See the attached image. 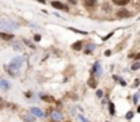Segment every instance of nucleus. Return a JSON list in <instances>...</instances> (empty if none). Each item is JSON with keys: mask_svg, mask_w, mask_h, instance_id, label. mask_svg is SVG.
I'll use <instances>...</instances> for the list:
<instances>
[{"mask_svg": "<svg viewBox=\"0 0 140 122\" xmlns=\"http://www.w3.org/2000/svg\"><path fill=\"white\" fill-rule=\"evenodd\" d=\"M107 109H109L110 117H114V115H116V106H114V103H113L111 100L107 102Z\"/></svg>", "mask_w": 140, "mask_h": 122, "instance_id": "obj_10", "label": "nucleus"}, {"mask_svg": "<svg viewBox=\"0 0 140 122\" xmlns=\"http://www.w3.org/2000/svg\"><path fill=\"white\" fill-rule=\"evenodd\" d=\"M139 98H140V94H133V98H132V102H133V104H137L139 103Z\"/></svg>", "mask_w": 140, "mask_h": 122, "instance_id": "obj_19", "label": "nucleus"}, {"mask_svg": "<svg viewBox=\"0 0 140 122\" xmlns=\"http://www.w3.org/2000/svg\"><path fill=\"white\" fill-rule=\"evenodd\" d=\"M133 58H135V61H139V60H140V52H139L137 54H135Z\"/></svg>", "mask_w": 140, "mask_h": 122, "instance_id": "obj_31", "label": "nucleus"}, {"mask_svg": "<svg viewBox=\"0 0 140 122\" xmlns=\"http://www.w3.org/2000/svg\"><path fill=\"white\" fill-rule=\"evenodd\" d=\"M22 64H23V58L22 57H15V58L11 60L8 66L12 71H19V69H21V66H22Z\"/></svg>", "mask_w": 140, "mask_h": 122, "instance_id": "obj_2", "label": "nucleus"}, {"mask_svg": "<svg viewBox=\"0 0 140 122\" xmlns=\"http://www.w3.org/2000/svg\"><path fill=\"white\" fill-rule=\"evenodd\" d=\"M22 42H25V44H26L27 46H30V48H34V45H33V44H31V42H30V41H27V39H23V41H22Z\"/></svg>", "mask_w": 140, "mask_h": 122, "instance_id": "obj_26", "label": "nucleus"}, {"mask_svg": "<svg viewBox=\"0 0 140 122\" xmlns=\"http://www.w3.org/2000/svg\"><path fill=\"white\" fill-rule=\"evenodd\" d=\"M30 113L33 114L34 117H37V118H44V117H45V113H44L39 107H31Z\"/></svg>", "mask_w": 140, "mask_h": 122, "instance_id": "obj_7", "label": "nucleus"}, {"mask_svg": "<svg viewBox=\"0 0 140 122\" xmlns=\"http://www.w3.org/2000/svg\"><path fill=\"white\" fill-rule=\"evenodd\" d=\"M87 85H89L90 88H97V85H98V83H97V77H95V76H90L89 81H87Z\"/></svg>", "mask_w": 140, "mask_h": 122, "instance_id": "obj_9", "label": "nucleus"}, {"mask_svg": "<svg viewBox=\"0 0 140 122\" xmlns=\"http://www.w3.org/2000/svg\"><path fill=\"white\" fill-rule=\"evenodd\" d=\"M95 95H97V98H99V99H102V98H103V91H102V90H97Z\"/></svg>", "mask_w": 140, "mask_h": 122, "instance_id": "obj_21", "label": "nucleus"}, {"mask_svg": "<svg viewBox=\"0 0 140 122\" xmlns=\"http://www.w3.org/2000/svg\"><path fill=\"white\" fill-rule=\"evenodd\" d=\"M139 85H140V80H139V79H136L135 83H133V87H139Z\"/></svg>", "mask_w": 140, "mask_h": 122, "instance_id": "obj_30", "label": "nucleus"}, {"mask_svg": "<svg viewBox=\"0 0 140 122\" xmlns=\"http://www.w3.org/2000/svg\"><path fill=\"white\" fill-rule=\"evenodd\" d=\"M68 30H71V31H74V33H78V34H83V35H86L87 33L86 31H82V30H78V29H74V27H68Z\"/></svg>", "mask_w": 140, "mask_h": 122, "instance_id": "obj_20", "label": "nucleus"}, {"mask_svg": "<svg viewBox=\"0 0 140 122\" xmlns=\"http://www.w3.org/2000/svg\"><path fill=\"white\" fill-rule=\"evenodd\" d=\"M67 2H68V3H71V4H74V6H75V4H78V0H67Z\"/></svg>", "mask_w": 140, "mask_h": 122, "instance_id": "obj_32", "label": "nucleus"}, {"mask_svg": "<svg viewBox=\"0 0 140 122\" xmlns=\"http://www.w3.org/2000/svg\"><path fill=\"white\" fill-rule=\"evenodd\" d=\"M97 3H98V0H85V6L89 8V7H94V6H97Z\"/></svg>", "mask_w": 140, "mask_h": 122, "instance_id": "obj_15", "label": "nucleus"}, {"mask_svg": "<svg viewBox=\"0 0 140 122\" xmlns=\"http://www.w3.org/2000/svg\"><path fill=\"white\" fill-rule=\"evenodd\" d=\"M0 38H2L3 41H12V39H14V34L4 33V31H0Z\"/></svg>", "mask_w": 140, "mask_h": 122, "instance_id": "obj_8", "label": "nucleus"}, {"mask_svg": "<svg viewBox=\"0 0 140 122\" xmlns=\"http://www.w3.org/2000/svg\"><path fill=\"white\" fill-rule=\"evenodd\" d=\"M95 48H97V45H95V44H89V45L86 46L85 53H86V54H91V53H93V50H94Z\"/></svg>", "mask_w": 140, "mask_h": 122, "instance_id": "obj_14", "label": "nucleus"}, {"mask_svg": "<svg viewBox=\"0 0 140 122\" xmlns=\"http://www.w3.org/2000/svg\"><path fill=\"white\" fill-rule=\"evenodd\" d=\"M131 69H132V71H137V69H140V61H135L133 64H132Z\"/></svg>", "mask_w": 140, "mask_h": 122, "instance_id": "obj_18", "label": "nucleus"}, {"mask_svg": "<svg viewBox=\"0 0 140 122\" xmlns=\"http://www.w3.org/2000/svg\"><path fill=\"white\" fill-rule=\"evenodd\" d=\"M72 50H76V52H79V50H82L83 48V44H82V41H78V42H75V44H72Z\"/></svg>", "mask_w": 140, "mask_h": 122, "instance_id": "obj_13", "label": "nucleus"}, {"mask_svg": "<svg viewBox=\"0 0 140 122\" xmlns=\"http://www.w3.org/2000/svg\"><path fill=\"white\" fill-rule=\"evenodd\" d=\"M34 41L35 42H39V41H41V35H39V34H34Z\"/></svg>", "mask_w": 140, "mask_h": 122, "instance_id": "obj_25", "label": "nucleus"}, {"mask_svg": "<svg viewBox=\"0 0 140 122\" xmlns=\"http://www.w3.org/2000/svg\"><path fill=\"white\" fill-rule=\"evenodd\" d=\"M78 118H79V119H80L82 122H90V121H87V119H86L83 114H78Z\"/></svg>", "mask_w": 140, "mask_h": 122, "instance_id": "obj_24", "label": "nucleus"}, {"mask_svg": "<svg viewBox=\"0 0 140 122\" xmlns=\"http://www.w3.org/2000/svg\"><path fill=\"white\" fill-rule=\"evenodd\" d=\"M12 46H14V49H15V50H23V49H22V46L19 45L18 42H12Z\"/></svg>", "mask_w": 140, "mask_h": 122, "instance_id": "obj_22", "label": "nucleus"}, {"mask_svg": "<svg viewBox=\"0 0 140 122\" xmlns=\"http://www.w3.org/2000/svg\"><path fill=\"white\" fill-rule=\"evenodd\" d=\"M25 96H26V98H29V99H30V98H33L34 95H33V92L27 91V92H25Z\"/></svg>", "mask_w": 140, "mask_h": 122, "instance_id": "obj_28", "label": "nucleus"}, {"mask_svg": "<svg viewBox=\"0 0 140 122\" xmlns=\"http://www.w3.org/2000/svg\"><path fill=\"white\" fill-rule=\"evenodd\" d=\"M137 113H140V104H139V107H137Z\"/></svg>", "mask_w": 140, "mask_h": 122, "instance_id": "obj_35", "label": "nucleus"}, {"mask_svg": "<svg viewBox=\"0 0 140 122\" xmlns=\"http://www.w3.org/2000/svg\"><path fill=\"white\" fill-rule=\"evenodd\" d=\"M11 85L7 80H0V90H2V91H8Z\"/></svg>", "mask_w": 140, "mask_h": 122, "instance_id": "obj_11", "label": "nucleus"}, {"mask_svg": "<svg viewBox=\"0 0 140 122\" xmlns=\"http://www.w3.org/2000/svg\"><path fill=\"white\" fill-rule=\"evenodd\" d=\"M113 31H111V33H109V34H107V35H105V37H103L102 38V41H107V39H109V38H111V37H113Z\"/></svg>", "mask_w": 140, "mask_h": 122, "instance_id": "obj_23", "label": "nucleus"}, {"mask_svg": "<svg viewBox=\"0 0 140 122\" xmlns=\"http://www.w3.org/2000/svg\"><path fill=\"white\" fill-rule=\"evenodd\" d=\"M118 83H120V85H122V87H127V83H125V80H124V79H120Z\"/></svg>", "mask_w": 140, "mask_h": 122, "instance_id": "obj_27", "label": "nucleus"}, {"mask_svg": "<svg viewBox=\"0 0 140 122\" xmlns=\"http://www.w3.org/2000/svg\"><path fill=\"white\" fill-rule=\"evenodd\" d=\"M103 11H110L111 10V7H109V4H103Z\"/></svg>", "mask_w": 140, "mask_h": 122, "instance_id": "obj_29", "label": "nucleus"}, {"mask_svg": "<svg viewBox=\"0 0 140 122\" xmlns=\"http://www.w3.org/2000/svg\"><path fill=\"white\" fill-rule=\"evenodd\" d=\"M139 21H140V18H139Z\"/></svg>", "mask_w": 140, "mask_h": 122, "instance_id": "obj_36", "label": "nucleus"}, {"mask_svg": "<svg viewBox=\"0 0 140 122\" xmlns=\"http://www.w3.org/2000/svg\"><path fill=\"white\" fill-rule=\"evenodd\" d=\"M133 117H135V111H133V110H129V111L125 114V119H128V121H131Z\"/></svg>", "mask_w": 140, "mask_h": 122, "instance_id": "obj_17", "label": "nucleus"}, {"mask_svg": "<svg viewBox=\"0 0 140 122\" xmlns=\"http://www.w3.org/2000/svg\"><path fill=\"white\" fill-rule=\"evenodd\" d=\"M131 15H132L131 11H129V10H127V8H124V7H122L121 10H118L117 12H116V16H117L118 19H125V18H129Z\"/></svg>", "mask_w": 140, "mask_h": 122, "instance_id": "obj_5", "label": "nucleus"}, {"mask_svg": "<svg viewBox=\"0 0 140 122\" xmlns=\"http://www.w3.org/2000/svg\"><path fill=\"white\" fill-rule=\"evenodd\" d=\"M0 26H2L3 29H6V30H17V29H19V25L17 22H14L12 19H3V21H0Z\"/></svg>", "mask_w": 140, "mask_h": 122, "instance_id": "obj_1", "label": "nucleus"}, {"mask_svg": "<svg viewBox=\"0 0 140 122\" xmlns=\"http://www.w3.org/2000/svg\"><path fill=\"white\" fill-rule=\"evenodd\" d=\"M39 98H41L42 100H45V102H50V103H52V102H56V100H54V99H53V98H52V96L44 95V94H41V95H39Z\"/></svg>", "mask_w": 140, "mask_h": 122, "instance_id": "obj_16", "label": "nucleus"}, {"mask_svg": "<svg viewBox=\"0 0 140 122\" xmlns=\"http://www.w3.org/2000/svg\"><path fill=\"white\" fill-rule=\"evenodd\" d=\"M37 2H38V3H41V4H45L46 0H37Z\"/></svg>", "mask_w": 140, "mask_h": 122, "instance_id": "obj_34", "label": "nucleus"}, {"mask_svg": "<svg viewBox=\"0 0 140 122\" xmlns=\"http://www.w3.org/2000/svg\"><path fill=\"white\" fill-rule=\"evenodd\" d=\"M106 122H109V121H106Z\"/></svg>", "mask_w": 140, "mask_h": 122, "instance_id": "obj_37", "label": "nucleus"}, {"mask_svg": "<svg viewBox=\"0 0 140 122\" xmlns=\"http://www.w3.org/2000/svg\"><path fill=\"white\" fill-rule=\"evenodd\" d=\"M105 56H106V57L111 56V50H106V52H105Z\"/></svg>", "mask_w": 140, "mask_h": 122, "instance_id": "obj_33", "label": "nucleus"}, {"mask_svg": "<svg viewBox=\"0 0 140 122\" xmlns=\"http://www.w3.org/2000/svg\"><path fill=\"white\" fill-rule=\"evenodd\" d=\"M21 119L23 122H35V121H37V117H34L31 113H27V114H22Z\"/></svg>", "mask_w": 140, "mask_h": 122, "instance_id": "obj_6", "label": "nucleus"}, {"mask_svg": "<svg viewBox=\"0 0 140 122\" xmlns=\"http://www.w3.org/2000/svg\"><path fill=\"white\" fill-rule=\"evenodd\" d=\"M52 4V7H53L54 10H60V11H69V7H67L64 3H61V2H59V0H53V2L50 3Z\"/></svg>", "mask_w": 140, "mask_h": 122, "instance_id": "obj_4", "label": "nucleus"}, {"mask_svg": "<svg viewBox=\"0 0 140 122\" xmlns=\"http://www.w3.org/2000/svg\"><path fill=\"white\" fill-rule=\"evenodd\" d=\"M49 117H50L52 122H63V119H64V115L60 110H52Z\"/></svg>", "mask_w": 140, "mask_h": 122, "instance_id": "obj_3", "label": "nucleus"}, {"mask_svg": "<svg viewBox=\"0 0 140 122\" xmlns=\"http://www.w3.org/2000/svg\"><path fill=\"white\" fill-rule=\"evenodd\" d=\"M111 2H113L116 6H118V7H124V6L129 4L131 0H111Z\"/></svg>", "mask_w": 140, "mask_h": 122, "instance_id": "obj_12", "label": "nucleus"}]
</instances>
